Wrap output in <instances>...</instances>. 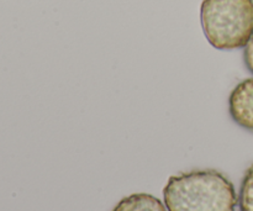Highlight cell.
Instances as JSON below:
<instances>
[{
	"mask_svg": "<svg viewBox=\"0 0 253 211\" xmlns=\"http://www.w3.org/2000/svg\"><path fill=\"white\" fill-rule=\"evenodd\" d=\"M163 199L168 211H236L239 204L231 180L215 169L172 175Z\"/></svg>",
	"mask_w": 253,
	"mask_h": 211,
	"instance_id": "6da1fadb",
	"label": "cell"
},
{
	"mask_svg": "<svg viewBox=\"0 0 253 211\" xmlns=\"http://www.w3.org/2000/svg\"><path fill=\"white\" fill-rule=\"evenodd\" d=\"M200 21L214 48H242L253 36V0H203Z\"/></svg>",
	"mask_w": 253,
	"mask_h": 211,
	"instance_id": "7a4b0ae2",
	"label": "cell"
},
{
	"mask_svg": "<svg viewBox=\"0 0 253 211\" xmlns=\"http://www.w3.org/2000/svg\"><path fill=\"white\" fill-rule=\"evenodd\" d=\"M229 113L240 127L253 132V78L244 79L232 89Z\"/></svg>",
	"mask_w": 253,
	"mask_h": 211,
	"instance_id": "3957f363",
	"label": "cell"
},
{
	"mask_svg": "<svg viewBox=\"0 0 253 211\" xmlns=\"http://www.w3.org/2000/svg\"><path fill=\"white\" fill-rule=\"evenodd\" d=\"M111 211H168L158 198L146 193L128 195L121 199Z\"/></svg>",
	"mask_w": 253,
	"mask_h": 211,
	"instance_id": "277c9868",
	"label": "cell"
},
{
	"mask_svg": "<svg viewBox=\"0 0 253 211\" xmlns=\"http://www.w3.org/2000/svg\"><path fill=\"white\" fill-rule=\"evenodd\" d=\"M240 210L253 211V166L246 170L240 188Z\"/></svg>",
	"mask_w": 253,
	"mask_h": 211,
	"instance_id": "5b68a950",
	"label": "cell"
},
{
	"mask_svg": "<svg viewBox=\"0 0 253 211\" xmlns=\"http://www.w3.org/2000/svg\"><path fill=\"white\" fill-rule=\"evenodd\" d=\"M244 62L246 68L253 74V36L251 37V40L247 42L246 46H245Z\"/></svg>",
	"mask_w": 253,
	"mask_h": 211,
	"instance_id": "8992f818",
	"label": "cell"
}]
</instances>
